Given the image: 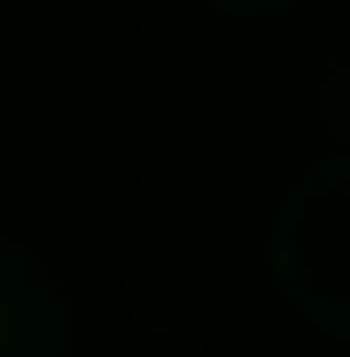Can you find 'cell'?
Returning a JSON list of instances; mask_svg holds the SVG:
<instances>
[{"label":"cell","instance_id":"cell-2","mask_svg":"<svg viewBox=\"0 0 350 357\" xmlns=\"http://www.w3.org/2000/svg\"><path fill=\"white\" fill-rule=\"evenodd\" d=\"M0 357H69V289L15 236H0Z\"/></svg>","mask_w":350,"mask_h":357},{"label":"cell","instance_id":"cell-1","mask_svg":"<svg viewBox=\"0 0 350 357\" xmlns=\"http://www.w3.org/2000/svg\"><path fill=\"white\" fill-rule=\"evenodd\" d=\"M267 274L320 335L350 342V152L312 160L282 190L267 228Z\"/></svg>","mask_w":350,"mask_h":357},{"label":"cell","instance_id":"cell-3","mask_svg":"<svg viewBox=\"0 0 350 357\" xmlns=\"http://www.w3.org/2000/svg\"><path fill=\"white\" fill-rule=\"evenodd\" d=\"M228 8H297V0H228Z\"/></svg>","mask_w":350,"mask_h":357}]
</instances>
